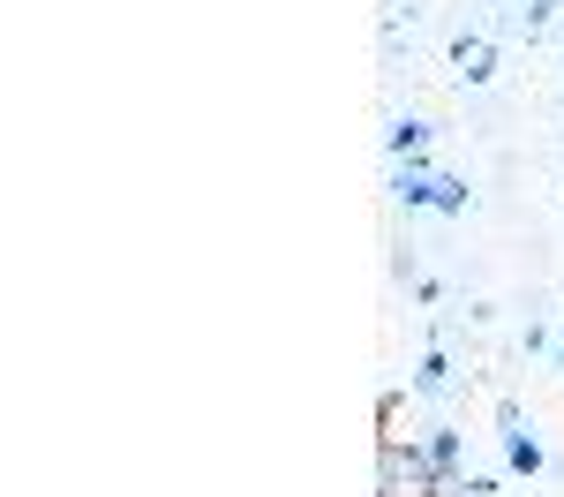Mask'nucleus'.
Returning a JSON list of instances; mask_svg holds the SVG:
<instances>
[{
	"label": "nucleus",
	"mask_w": 564,
	"mask_h": 497,
	"mask_svg": "<svg viewBox=\"0 0 564 497\" xmlns=\"http://www.w3.org/2000/svg\"><path fill=\"white\" fill-rule=\"evenodd\" d=\"M377 467H384V497H436V490H444L430 445H399V437H384Z\"/></svg>",
	"instance_id": "nucleus-1"
},
{
	"label": "nucleus",
	"mask_w": 564,
	"mask_h": 497,
	"mask_svg": "<svg viewBox=\"0 0 564 497\" xmlns=\"http://www.w3.org/2000/svg\"><path fill=\"white\" fill-rule=\"evenodd\" d=\"M452 76H459L467 90L497 84V39H489V31H475V39H452Z\"/></svg>",
	"instance_id": "nucleus-2"
},
{
	"label": "nucleus",
	"mask_w": 564,
	"mask_h": 497,
	"mask_svg": "<svg viewBox=\"0 0 564 497\" xmlns=\"http://www.w3.org/2000/svg\"><path fill=\"white\" fill-rule=\"evenodd\" d=\"M391 196H399L406 212H430L436 204V166L430 159H391Z\"/></svg>",
	"instance_id": "nucleus-3"
},
{
	"label": "nucleus",
	"mask_w": 564,
	"mask_h": 497,
	"mask_svg": "<svg viewBox=\"0 0 564 497\" xmlns=\"http://www.w3.org/2000/svg\"><path fill=\"white\" fill-rule=\"evenodd\" d=\"M452 385H459V369H452L444 347H430V355L414 361V400H452Z\"/></svg>",
	"instance_id": "nucleus-4"
},
{
	"label": "nucleus",
	"mask_w": 564,
	"mask_h": 497,
	"mask_svg": "<svg viewBox=\"0 0 564 497\" xmlns=\"http://www.w3.org/2000/svg\"><path fill=\"white\" fill-rule=\"evenodd\" d=\"M430 121H422V114H399V121H391V129H384V151H391V159H430Z\"/></svg>",
	"instance_id": "nucleus-5"
},
{
	"label": "nucleus",
	"mask_w": 564,
	"mask_h": 497,
	"mask_svg": "<svg viewBox=\"0 0 564 497\" xmlns=\"http://www.w3.org/2000/svg\"><path fill=\"white\" fill-rule=\"evenodd\" d=\"M505 467H512V475H542V467H550L542 437H534V430H505Z\"/></svg>",
	"instance_id": "nucleus-6"
},
{
	"label": "nucleus",
	"mask_w": 564,
	"mask_h": 497,
	"mask_svg": "<svg viewBox=\"0 0 564 497\" xmlns=\"http://www.w3.org/2000/svg\"><path fill=\"white\" fill-rule=\"evenodd\" d=\"M422 445H430L436 475H444V490H452V483H459V430H452V422H430V437H422Z\"/></svg>",
	"instance_id": "nucleus-7"
},
{
	"label": "nucleus",
	"mask_w": 564,
	"mask_h": 497,
	"mask_svg": "<svg viewBox=\"0 0 564 497\" xmlns=\"http://www.w3.org/2000/svg\"><path fill=\"white\" fill-rule=\"evenodd\" d=\"M430 212H444V219L475 212V188H467V181H452V174H436V204H430Z\"/></svg>",
	"instance_id": "nucleus-8"
}]
</instances>
